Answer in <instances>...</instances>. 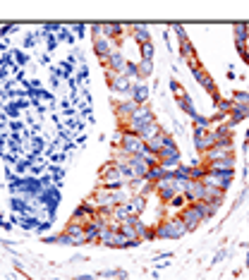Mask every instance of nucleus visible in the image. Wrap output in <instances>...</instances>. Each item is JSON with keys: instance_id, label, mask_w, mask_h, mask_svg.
<instances>
[{"instance_id": "obj_1", "label": "nucleus", "mask_w": 249, "mask_h": 280, "mask_svg": "<svg viewBox=\"0 0 249 280\" xmlns=\"http://www.w3.org/2000/svg\"><path fill=\"white\" fill-rule=\"evenodd\" d=\"M187 232V227L185 223L180 221V218H175V221H168V223L158 225V230L153 232L156 237H168V240H177V237H182Z\"/></svg>"}, {"instance_id": "obj_2", "label": "nucleus", "mask_w": 249, "mask_h": 280, "mask_svg": "<svg viewBox=\"0 0 249 280\" xmlns=\"http://www.w3.org/2000/svg\"><path fill=\"white\" fill-rule=\"evenodd\" d=\"M180 221L185 223V227H187V230H194L196 225H201V221H206V218H204V213H201L199 204H192V206L182 208V213H180Z\"/></svg>"}, {"instance_id": "obj_3", "label": "nucleus", "mask_w": 249, "mask_h": 280, "mask_svg": "<svg viewBox=\"0 0 249 280\" xmlns=\"http://www.w3.org/2000/svg\"><path fill=\"white\" fill-rule=\"evenodd\" d=\"M204 158H206L209 166H211V163H221V161L232 158V144H218V146L209 149V151L204 153Z\"/></svg>"}, {"instance_id": "obj_4", "label": "nucleus", "mask_w": 249, "mask_h": 280, "mask_svg": "<svg viewBox=\"0 0 249 280\" xmlns=\"http://www.w3.org/2000/svg\"><path fill=\"white\" fill-rule=\"evenodd\" d=\"M106 62H108V67H111L113 72H125V67H127V60L122 53H117V51H113L111 56L106 57Z\"/></svg>"}, {"instance_id": "obj_5", "label": "nucleus", "mask_w": 249, "mask_h": 280, "mask_svg": "<svg viewBox=\"0 0 249 280\" xmlns=\"http://www.w3.org/2000/svg\"><path fill=\"white\" fill-rule=\"evenodd\" d=\"M130 89H132V84H130V79L125 75H115L113 77V91L115 93H127Z\"/></svg>"}, {"instance_id": "obj_6", "label": "nucleus", "mask_w": 249, "mask_h": 280, "mask_svg": "<svg viewBox=\"0 0 249 280\" xmlns=\"http://www.w3.org/2000/svg\"><path fill=\"white\" fill-rule=\"evenodd\" d=\"M94 46H96V53H98L101 57H108L113 53V51H111V41H108L106 36H96V38H94Z\"/></svg>"}, {"instance_id": "obj_7", "label": "nucleus", "mask_w": 249, "mask_h": 280, "mask_svg": "<svg viewBox=\"0 0 249 280\" xmlns=\"http://www.w3.org/2000/svg\"><path fill=\"white\" fill-rule=\"evenodd\" d=\"M232 106H249V93H235Z\"/></svg>"}]
</instances>
